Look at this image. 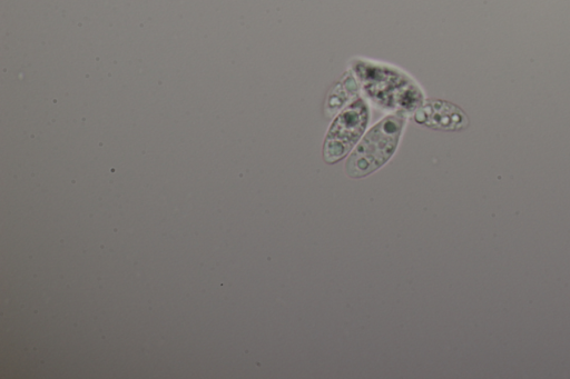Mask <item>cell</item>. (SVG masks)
<instances>
[{
  "mask_svg": "<svg viewBox=\"0 0 570 379\" xmlns=\"http://www.w3.org/2000/svg\"><path fill=\"white\" fill-rule=\"evenodd\" d=\"M416 123L442 131H462L469 127V117L458 104L443 99H424L414 111Z\"/></svg>",
  "mask_w": 570,
  "mask_h": 379,
  "instance_id": "obj_4",
  "label": "cell"
},
{
  "mask_svg": "<svg viewBox=\"0 0 570 379\" xmlns=\"http://www.w3.org/2000/svg\"><path fill=\"white\" fill-rule=\"evenodd\" d=\"M370 121L367 102L357 97L333 119L323 143V159L336 163L346 157L363 136Z\"/></svg>",
  "mask_w": 570,
  "mask_h": 379,
  "instance_id": "obj_3",
  "label": "cell"
},
{
  "mask_svg": "<svg viewBox=\"0 0 570 379\" xmlns=\"http://www.w3.org/2000/svg\"><path fill=\"white\" fill-rule=\"evenodd\" d=\"M351 70L365 97L382 110L406 114L414 112L424 101L417 83L391 64L355 58Z\"/></svg>",
  "mask_w": 570,
  "mask_h": 379,
  "instance_id": "obj_1",
  "label": "cell"
},
{
  "mask_svg": "<svg viewBox=\"0 0 570 379\" xmlns=\"http://www.w3.org/2000/svg\"><path fill=\"white\" fill-rule=\"evenodd\" d=\"M360 83L350 69L330 89L324 103L325 114L336 116L343 108L357 98Z\"/></svg>",
  "mask_w": 570,
  "mask_h": 379,
  "instance_id": "obj_5",
  "label": "cell"
},
{
  "mask_svg": "<svg viewBox=\"0 0 570 379\" xmlns=\"http://www.w3.org/2000/svg\"><path fill=\"white\" fill-rule=\"evenodd\" d=\"M405 113L394 112L375 123L350 152L345 172L350 178H364L394 154L405 124Z\"/></svg>",
  "mask_w": 570,
  "mask_h": 379,
  "instance_id": "obj_2",
  "label": "cell"
}]
</instances>
